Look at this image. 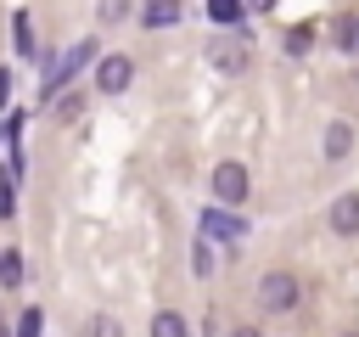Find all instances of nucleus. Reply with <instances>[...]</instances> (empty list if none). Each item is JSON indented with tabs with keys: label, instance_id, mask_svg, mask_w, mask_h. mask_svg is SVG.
<instances>
[{
	"label": "nucleus",
	"instance_id": "f257e3e1",
	"mask_svg": "<svg viewBox=\"0 0 359 337\" xmlns=\"http://www.w3.org/2000/svg\"><path fill=\"white\" fill-rule=\"evenodd\" d=\"M297 298H303V281H297V275H286V270H269V275L258 281V303H264L269 315L297 309Z\"/></svg>",
	"mask_w": 359,
	"mask_h": 337
},
{
	"label": "nucleus",
	"instance_id": "f03ea898",
	"mask_svg": "<svg viewBox=\"0 0 359 337\" xmlns=\"http://www.w3.org/2000/svg\"><path fill=\"white\" fill-rule=\"evenodd\" d=\"M247 191H252L247 163H219V168H213V197H219L224 208H241V202H247Z\"/></svg>",
	"mask_w": 359,
	"mask_h": 337
},
{
	"label": "nucleus",
	"instance_id": "7ed1b4c3",
	"mask_svg": "<svg viewBox=\"0 0 359 337\" xmlns=\"http://www.w3.org/2000/svg\"><path fill=\"white\" fill-rule=\"evenodd\" d=\"M90 56H95V45H90V39H84V45H73V51H67V56H62V62L45 73V95H56V84H62V79H73V73H79Z\"/></svg>",
	"mask_w": 359,
	"mask_h": 337
},
{
	"label": "nucleus",
	"instance_id": "20e7f679",
	"mask_svg": "<svg viewBox=\"0 0 359 337\" xmlns=\"http://www.w3.org/2000/svg\"><path fill=\"white\" fill-rule=\"evenodd\" d=\"M129 79H135L129 56H107V62L95 67V84H101V95H118V90H129Z\"/></svg>",
	"mask_w": 359,
	"mask_h": 337
},
{
	"label": "nucleus",
	"instance_id": "39448f33",
	"mask_svg": "<svg viewBox=\"0 0 359 337\" xmlns=\"http://www.w3.org/2000/svg\"><path fill=\"white\" fill-rule=\"evenodd\" d=\"M331 230H337V236H353V230H359V191H342V197L331 202Z\"/></svg>",
	"mask_w": 359,
	"mask_h": 337
},
{
	"label": "nucleus",
	"instance_id": "423d86ee",
	"mask_svg": "<svg viewBox=\"0 0 359 337\" xmlns=\"http://www.w3.org/2000/svg\"><path fill=\"white\" fill-rule=\"evenodd\" d=\"M247 56H252V45H247V39H219V45H213V62H219L224 73H241V67H247Z\"/></svg>",
	"mask_w": 359,
	"mask_h": 337
},
{
	"label": "nucleus",
	"instance_id": "0eeeda50",
	"mask_svg": "<svg viewBox=\"0 0 359 337\" xmlns=\"http://www.w3.org/2000/svg\"><path fill=\"white\" fill-rule=\"evenodd\" d=\"M202 230H208V236H219V242H236L247 225H241L236 213H219V208H208V213H202Z\"/></svg>",
	"mask_w": 359,
	"mask_h": 337
},
{
	"label": "nucleus",
	"instance_id": "6e6552de",
	"mask_svg": "<svg viewBox=\"0 0 359 337\" xmlns=\"http://www.w3.org/2000/svg\"><path fill=\"white\" fill-rule=\"evenodd\" d=\"M348 152H353V124L331 118L325 124V157H348Z\"/></svg>",
	"mask_w": 359,
	"mask_h": 337
},
{
	"label": "nucleus",
	"instance_id": "1a4fd4ad",
	"mask_svg": "<svg viewBox=\"0 0 359 337\" xmlns=\"http://www.w3.org/2000/svg\"><path fill=\"white\" fill-rule=\"evenodd\" d=\"M140 22H146V28H168V22H180V0H146V6H140Z\"/></svg>",
	"mask_w": 359,
	"mask_h": 337
},
{
	"label": "nucleus",
	"instance_id": "9d476101",
	"mask_svg": "<svg viewBox=\"0 0 359 337\" xmlns=\"http://www.w3.org/2000/svg\"><path fill=\"white\" fill-rule=\"evenodd\" d=\"M22 275H28V270H22V253H0V286H11V292H17V286H22Z\"/></svg>",
	"mask_w": 359,
	"mask_h": 337
},
{
	"label": "nucleus",
	"instance_id": "9b49d317",
	"mask_svg": "<svg viewBox=\"0 0 359 337\" xmlns=\"http://www.w3.org/2000/svg\"><path fill=\"white\" fill-rule=\"evenodd\" d=\"M151 337H185V320H180L174 309H163V315L151 320Z\"/></svg>",
	"mask_w": 359,
	"mask_h": 337
},
{
	"label": "nucleus",
	"instance_id": "f8f14e48",
	"mask_svg": "<svg viewBox=\"0 0 359 337\" xmlns=\"http://www.w3.org/2000/svg\"><path fill=\"white\" fill-rule=\"evenodd\" d=\"M337 45L342 51H359V17H337Z\"/></svg>",
	"mask_w": 359,
	"mask_h": 337
},
{
	"label": "nucleus",
	"instance_id": "ddd939ff",
	"mask_svg": "<svg viewBox=\"0 0 359 337\" xmlns=\"http://www.w3.org/2000/svg\"><path fill=\"white\" fill-rule=\"evenodd\" d=\"M208 17L213 22H236L241 17V0H208Z\"/></svg>",
	"mask_w": 359,
	"mask_h": 337
},
{
	"label": "nucleus",
	"instance_id": "4468645a",
	"mask_svg": "<svg viewBox=\"0 0 359 337\" xmlns=\"http://www.w3.org/2000/svg\"><path fill=\"white\" fill-rule=\"evenodd\" d=\"M11 168H0V219H11V208H17V197H11Z\"/></svg>",
	"mask_w": 359,
	"mask_h": 337
},
{
	"label": "nucleus",
	"instance_id": "2eb2a0df",
	"mask_svg": "<svg viewBox=\"0 0 359 337\" xmlns=\"http://www.w3.org/2000/svg\"><path fill=\"white\" fill-rule=\"evenodd\" d=\"M84 337H123V331H118V320H112V315H95V320L84 326Z\"/></svg>",
	"mask_w": 359,
	"mask_h": 337
},
{
	"label": "nucleus",
	"instance_id": "dca6fc26",
	"mask_svg": "<svg viewBox=\"0 0 359 337\" xmlns=\"http://www.w3.org/2000/svg\"><path fill=\"white\" fill-rule=\"evenodd\" d=\"M11 39H17V51H22V56L34 51V34H28V17H17V22H11Z\"/></svg>",
	"mask_w": 359,
	"mask_h": 337
},
{
	"label": "nucleus",
	"instance_id": "f3484780",
	"mask_svg": "<svg viewBox=\"0 0 359 337\" xmlns=\"http://www.w3.org/2000/svg\"><path fill=\"white\" fill-rule=\"evenodd\" d=\"M79 101H84V95H79V90H67V95L56 101V118H79Z\"/></svg>",
	"mask_w": 359,
	"mask_h": 337
},
{
	"label": "nucleus",
	"instance_id": "a211bd4d",
	"mask_svg": "<svg viewBox=\"0 0 359 337\" xmlns=\"http://www.w3.org/2000/svg\"><path fill=\"white\" fill-rule=\"evenodd\" d=\"M17 337H39V309H28V315L17 320Z\"/></svg>",
	"mask_w": 359,
	"mask_h": 337
},
{
	"label": "nucleus",
	"instance_id": "6ab92c4d",
	"mask_svg": "<svg viewBox=\"0 0 359 337\" xmlns=\"http://www.w3.org/2000/svg\"><path fill=\"white\" fill-rule=\"evenodd\" d=\"M123 11H129V0H101V17H107V22H118Z\"/></svg>",
	"mask_w": 359,
	"mask_h": 337
},
{
	"label": "nucleus",
	"instance_id": "aec40b11",
	"mask_svg": "<svg viewBox=\"0 0 359 337\" xmlns=\"http://www.w3.org/2000/svg\"><path fill=\"white\" fill-rule=\"evenodd\" d=\"M247 6H252V11H269V6H275V0H247Z\"/></svg>",
	"mask_w": 359,
	"mask_h": 337
},
{
	"label": "nucleus",
	"instance_id": "412c9836",
	"mask_svg": "<svg viewBox=\"0 0 359 337\" xmlns=\"http://www.w3.org/2000/svg\"><path fill=\"white\" fill-rule=\"evenodd\" d=\"M230 337H258V331H252V326H236V331H230Z\"/></svg>",
	"mask_w": 359,
	"mask_h": 337
},
{
	"label": "nucleus",
	"instance_id": "4be33fe9",
	"mask_svg": "<svg viewBox=\"0 0 359 337\" xmlns=\"http://www.w3.org/2000/svg\"><path fill=\"white\" fill-rule=\"evenodd\" d=\"M6 90H11V79H6V73H0V101H6Z\"/></svg>",
	"mask_w": 359,
	"mask_h": 337
},
{
	"label": "nucleus",
	"instance_id": "5701e85b",
	"mask_svg": "<svg viewBox=\"0 0 359 337\" xmlns=\"http://www.w3.org/2000/svg\"><path fill=\"white\" fill-rule=\"evenodd\" d=\"M0 337H6V315H0Z\"/></svg>",
	"mask_w": 359,
	"mask_h": 337
},
{
	"label": "nucleus",
	"instance_id": "b1692460",
	"mask_svg": "<svg viewBox=\"0 0 359 337\" xmlns=\"http://www.w3.org/2000/svg\"><path fill=\"white\" fill-rule=\"evenodd\" d=\"M342 337H359V331H342Z\"/></svg>",
	"mask_w": 359,
	"mask_h": 337
}]
</instances>
